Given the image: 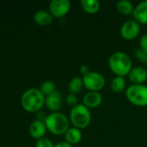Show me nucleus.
Here are the masks:
<instances>
[{
	"mask_svg": "<svg viewBox=\"0 0 147 147\" xmlns=\"http://www.w3.org/2000/svg\"><path fill=\"white\" fill-rule=\"evenodd\" d=\"M45 104V96L39 89L30 88L21 96V105L28 113L39 112Z\"/></svg>",
	"mask_w": 147,
	"mask_h": 147,
	"instance_id": "obj_1",
	"label": "nucleus"
},
{
	"mask_svg": "<svg viewBox=\"0 0 147 147\" xmlns=\"http://www.w3.org/2000/svg\"><path fill=\"white\" fill-rule=\"evenodd\" d=\"M109 66L117 76L124 77L128 75L133 68V62L130 56L124 52H115L109 58Z\"/></svg>",
	"mask_w": 147,
	"mask_h": 147,
	"instance_id": "obj_2",
	"label": "nucleus"
},
{
	"mask_svg": "<svg viewBox=\"0 0 147 147\" xmlns=\"http://www.w3.org/2000/svg\"><path fill=\"white\" fill-rule=\"evenodd\" d=\"M47 131L54 135H62L70 128V120L63 113L52 112L44 120Z\"/></svg>",
	"mask_w": 147,
	"mask_h": 147,
	"instance_id": "obj_3",
	"label": "nucleus"
},
{
	"mask_svg": "<svg viewBox=\"0 0 147 147\" xmlns=\"http://www.w3.org/2000/svg\"><path fill=\"white\" fill-rule=\"evenodd\" d=\"M69 120L75 127L79 129L85 128L89 126L91 121L90 110L84 104L78 103L75 107L71 108Z\"/></svg>",
	"mask_w": 147,
	"mask_h": 147,
	"instance_id": "obj_4",
	"label": "nucleus"
},
{
	"mask_svg": "<svg viewBox=\"0 0 147 147\" xmlns=\"http://www.w3.org/2000/svg\"><path fill=\"white\" fill-rule=\"evenodd\" d=\"M126 96L127 99L136 106H147V85L144 84H133L129 85L126 90Z\"/></svg>",
	"mask_w": 147,
	"mask_h": 147,
	"instance_id": "obj_5",
	"label": "nucleus"
},
{
	"mask_svg": "<svg viewBox=\"0 0 147 147\" xmlns=\"http://www.w3.org/2000/svg\"><path fill=\"white\" fill-rule=\"evenodd\" d=\"M84 85L89 91H99L105 85L104 76L97 71H90L88 74L83 76Z\"/></svg>",
	"mask_w": 147,
	"mask_h": 147,
	"instance_id": "obj_6",
	"label": "nucleus"
},
{
	"mask_svg": "<svg viewBox=\"0 0 147 147\" xmlns=\"http://www.w3.org/2000/svg\"><path fill=\"white\" fill-rule=\"evenodd\" d=\"M71 9L69 0H52L49 3V12L53 17L65 16Z\"/></svg>",
	"mask_w": 147,
	"mask_h": 147,
	"instance_id": "obj_7",
	"label": "nucleus"
},
{
	"mask_svg": "<svg viewBox=\"0 0 147 147\" xmlns=\"http://www.w3.org/2000/svg\"><path fill=\"white\" fill-rule=\"evenodd\" d=\"M121 36L126 40L135 39L140 32V25L135 20H128L123 22L120 29Z\"/></svg>",
	"mask_w": 147,
	"mask_h": 147,
	"instance_id": "obj_8",
	"label": "nucleus"
},
{
	"mask_svg": "<svg viewBox=\"0 0 147 147\" xmlns=\"http://www.w3.org/2000/svg\"><path fill=\"white\" fill-rule=\"evenodd\" d=\"M45 105L52 112H59L62 107V95L59 91H55L54 93L45 97Z\"/></svg>",
	"mask_w": 147,
	"mask_h": 147,
	"instance_id": "obj_9",
	"label": "nucleus"
},
{
	"mask_svg": "<svg viewBox=\"0 0 147 147\" xmlns=\"http://www.w3.org/2000/svg\"><path fill=\"white\" fill-rule=\"evenodd\" d=\"M128 78L134 84H144L147 80V70L143 66H134L128 73Z\"/></svg>",
	"mask_w": 147,
	"mask_h": 147,
	"instance_id": "obj_10",
	"label": "nucleus"
},
{
	"mask_svg": "<svg viewBox=\"0 0 147 147\" xmlns=\"http://www.w3.org/2000/svg\"><path fill=\"white\" fill-rule=\"evenodd\" d=\"M47 129L44 121L35 120L29 126V134L35 140H40L44 137Z\"/></svg>",
	"mask_w": 147,
	"mask_h": 147,
	"instance_id": "obj_11",
	"label": "nucleus"
},
{
	"mask_svg": "<svg viewBox=\"0 0 147 147\" xmlns=\"http://www.w3.org/2000/svg\"><path fill=\"white\" fill-rule=\"evenodd\" d=\"M102 102V96L99 91H88L83 97V104L87 108H96Z\"/></svg>",
	"mask_w": 147,
	"mask_h": 147,
	"instance_id": "obj_12",
	"label": "nucleus"
},
{
	"mask_svg": "<svg viewBox=\"0 0 147 147\" xmlns=\"http://www.w3.org/2000/svg\"><path fill=\"white\" fill-rule=\"evenodd\" d=\"M134 20L139 23L147 24V0L140 1L134 9Z\"/></svg>",
	"mask_w": 147,
	"mask_h": 147,
	"instance_id": "obj_13",
	"label": "nucleus"
},
{
	"mask_svg": "<svg viewBox=\"0 0 147 147\" xmlns=\"http://www.w3.org/2000/svg\"><path fill=\"white\" fill-rule=\"evenodd\" d=\"M53 16L51 13L45 9H40L34 15V21L39 26H47L53 22Z\"/></svg>",
	"mask_w": 147,
	"mask_h": 147,
	"instance_id": "obj_14",
	"label": "nucleus"
},
{
	"mask_svg": "<svg viewBox=\"0 0 147 147\" xmlns=\"http://www.w3.org/2000/svg\"><path fill=\"white\" fill-rule=\"evenodd\" d=\"M82 137H83V134H82L81 130L75 127H70L65 134V141L71 145H75V144L79 143L82 140Z\"/></svg>",
	"mask_w": 147,
	"mask_h": 147,
	"instance_id": "obj_15",
	"label": "nucleus"
},
{
	"mask_svg": "<svg viewBox=\"0 0 147 147\" xmlns=\"http://www.w3.org/2000/svg\"><path fill=\"white\" fill-rule=\"evenodd\" d=\"M84 87V85L83 78L80 77L72 78L68 84V90H69L70 93L74 94V95H77L79 92H81Z\"/></svg>",
	"mask_w": 147,
	"mask_h": 147,
	"instance_id": "obj_16",
	"label": "nucleus"
},
{
	"mask_svg": "<svg viewBox=\"0 0 147 147\" xmlns=\"http://www.w3.org/2000/svg\"><path fill=\"white\" fill-rule=\"evenodd\" d=\"M116 9L121 15H129L133 13L134 6L130 0H120L116 3Z\"/></svg>",
	"mask_w": 147,
	"mask_h": 147,
	"instance_id": "obj_17",
	"label": "nucleus"
},
{
	"mask_svg": "<svg viewBox=\"0 0 147 147\" xmlns=\"http://www.w3.org/2000/svg\"><path fill=\"white\" fill-rule=\"evenodd\" d=\"M80 3L83 9L90 14H94L100 9V3L98 0H82Z\"/></svg>",
	"mask_w": 147,
	"mask_h": 147,
	"instance_id": "obj_18",
	"label": "nucleus"
},
{
	"mask_svg": "<svg viewBox=\"0 0 147 147\" xmlns=\"http://www.w3.org/2000/svg\"><path fill=\"white\" fill-rule=\"evenodd\" d=\"M110 88L114 92H121L126 88V79L124 77L116 76L110 83Z\"/></svg>",
	"mask_w": 147,
	"mask_h": 147,
	"instance_id": "obj_19",
	"label": "nucleus"
},
{
	"mask_svg": "<svg viewBox=\"0 0 147 147\" xmlns=\"http://www.w3.org/2000/svg\"><path fill=\"white\" fill-rule=\"evenodd\" d=\"M39 90L45 96V97L47 96H49V95H51V94H53V93H54L55 91H57V90H56V84L52 80H46V81H44L40 84Z\"/></svg>",
	"mask_w": 147,
	"mask_h": 147,
	"instance_id": "obj_20",
	"label": "nucleus"
},
{
	"mask_svg": "<svg viewBox=\"0 0 147 147\" xmlns=\"http://www.w3.org/2000/svg\"><path fill=\"white\" fill-rule=\"evenodd\" d=\"M134 55L136 59L143 64H147V53L143 51L141 48H138L134 51Z\"/></svg>",
	"mask_w": 147,
	"mask_h": 147,
	"instance_id": "obj_21",
	"label": "nucleus"
},
{
	"mask_svg": "<svg viewBox=\"0 0 147 147\" xmlns=\"http://www.w3.org/2000/svg\"><path fill=\"white\" fill-rule=\"evenodd\" d=\"M35 147H54V145L53 144L51 140L43 137L40 140H37Z\"/></svg>",
	"mask_w": 147,
	"mask_h": 147,
	"instance_id": "obj_22",
	"label": "nucleus"
},
{
	"mask_svg": "<svg viewBox=\"0 0 147 147\" xmlns=\"http://www.w3.org/2000/svg\"><path fill=\"white\" fill-rule=\"evenodd\" d=\"M65 101H66V103H67L69 106H71V108H73V107H75L76 105L78 104V96H77L76 95H74V94H71V93H70V94L66 96Z\"/></svg>",
	"mask_w": 147,
	"mask_h": 147,
	"instance_id": "obj_23",
	"label": "nucleus"
},
{
	"mask_svg": "<svg viewBox=\"0 0 147 147\" xmlns=\"http://www.w3.org/2000/svg\"><path fill=\"white\" fill-rule=\"evenodd\" d=\"M140 46L143 51L147 53V33L141 35L140 40Z\"/></svg>",
	"mask_w": 147,
	"mask_h": 147,
	"instance_id": "obj_24",
	"label": "nucleus"
},
{
	"mask_svg": "<svg viewBox=\"0 0 147 147\" xmlns=\"http://www.w3.org/2000/svg\"><path fill=\"white\" fill-rule=\"evenodd\" d=\"M80 72L83 76L88 74L89 72H90V66L87 65H82L80 66Z\"/></svg>",
	"mask_w": 147,
	"mask_h": 147,
	"instance_id": "obj_25",
	"label": "nucleus"
},
{
	"mask_svg": "<svg viewBox=\"0 0 147 147\" xmlns=\"http://www.w3.org/2000/svg\"><path fill=\"white\" fill-rule=\"evenodd\" d=\"M54 147H73L72 146V145H71V144H69L68 142H66V141H61V142H59V143H57Z\"/></svg>",
	"mask_w": 147,
	"mask_h": 147,
	"instance_id": "obj_26",
	"label": "nucleus"
}]
</instances>
